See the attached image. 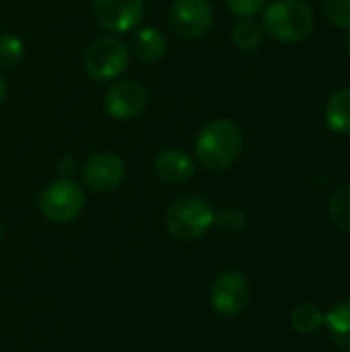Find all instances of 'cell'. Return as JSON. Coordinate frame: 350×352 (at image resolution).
<instances>
[{
    "label": "cell",
    "instance_id": "6da1fadb",
    "mask_svg": "<svg viewBox=\"0 0 350 352\" xmlns=\"http://www.w3.org/2000/svg\"><path fill=\"white\" fill-rule=\"evenodd\" d=\"M241 148H243L241 128L227 118L206 124L198 132L194 142V153L200 165H204L210 171H223L231 167L241 155Z\"/></svg>",
    "mask_w": 350,
    "mask_h": 352
},
{
    "label": "cell",
    "instance_id": "7a4b0ae2",
    "mask_svg": "<svg viewBox=\"0 0 350 352\" xmlns=\"http://www.w3.org/2000/svg\"><path fill=\"white\" fill-rule=\"evenodd\" d=\"M262 29L283 43L303 41L314 31V10L303 0H274L264 10Z\"/></svg>",
    "mask_w": 350,
    "mask_h": 352
},
{
    "label": "cell",
    "instance_id": "3957f363",
    "mask_svg": "<svg viewBox=\"0 0 350 352\" xmlns=\"http://www.w3.org/2000/svg\"><path fill=\"white\" fill-rule=\"evenodd\" d=\"M165 225L177 241H198L215 225V208L200 196H182L169 206Z\"/></svg>",
    "mask_w": 350,
    "mask_h": 352
},
{
    "label": "cell",
    "instance_id": "277c9868",
    "mask_svg": "<svg viewBox=\"0 0 350 352\" xmlns=\"http://www.w3.org/2000/svg\"><path fill=\"white\" fill-rule=\"evenodd\" d=\"M85 192L70 177H60L47 184L39 196V210L52 223H70L85 208Z\"/></svg>",
    "mask_w": 350,
    "mask_h": 352
},
{
    "label": "cell",
    "instance_id": "5b68a950",
    "mask_svg": "<svg viewBox=\"0 0 350 352\" xmlns=\"http://www.w3.org/2000/svg\"><path fill=\"white\" fill-rule=\"evenodd\" d=\"M130 64V50L118 37H99L85 52V70L95 80H116Z\"/></svg>",
    "mask_w": 350,
    "mask_h": 352
},
{
    "label": "cell",
    "instance_id": "8992f818",
    "mask_svg": "<svg viewBox=\"0 0 350 352\" xmlns=\"http://www.w3.org/2000/svg\"><path fill=\"white\" fill-rule=\"evenodd\" d=\"M252 289L241 272L227 270L210 287V305L223 318H237L250 305Z\"/></svg>",
    "mask_w": 350,
    "mask_h": 352
},
{
    "label": "cell",
    "instance_id": "52a82bcc",
    "mask_svg": "<svg viewBox=\"0 0 350 352\" xmlns=\"http://www.w3.org/2000/svg\"><path fill=\"white\" fill-rule=\"evenodd\" d=\"M212 8L206 0H173L169 8L171 29L188 39L204 37L212 27Z\"/></svg>",
    "mask_w": 350,
    "mask_h": 352
},
{
    "label": "cell",
    "instance_id": "ba28073f",
    "mask_svg": "<svg viewBox=\"0 0 350 352\" xmlns=\"http://www.w3.org/2000/svg\"><path fill=\"white\" fill-rule=\"evenodd\" d=\"M83 177L85 184L95 192H113L126 177V163L116 153H95L85 161Z\"/></svg>",
    "mask_w": 350,
    "mask_h": 352
},
{
    "label": "cell",
    "instance_id": "9c48e42d",
    "mask_svg": "<svg viewBox=\"0 0 350 352\" xmlns=\"http://www.w3.org/2000/svg\"><path fill=\"white\" fill-rule=\"evenodd\" d=\"M93 12L97 23L111 33H128L144 14V0H95Z\"/></svg>",
    "mask_w": 350,
    "mask_h": 352
},
{
    "label": "cell",
    "instance_id": "30bf717a",
    "mask_svg": "<svg viewBox=\"0 0 350 352\" xmlns=\"http://www.w3.org/2000/svg\"><path fill=\"white\" fill-rule=\"evenodd\" d=\"M105 111L113 120H132L140 116V111L146 105V91L136 80H120L111 85L103 99Z\"/></svg>",
    "mask_w": 350,
    "mask_h": 352
},
{
    "label": "cell",
    "instance_id": "8fae6325",
    "mask_svg": "<svg viewBox=\"0 0 350 352\" xmlns=\"http://www.w3.org/2000/svg\"><path fill=\"white\" fill-rule=\"evenodd\" d=\"M153 169L163 184H184L194 175L196 165L186 153L177 148H167L157 155Z\"/></svg>",
    "mask_w": 350,
    "mask_h": 352
},
{
    "label": "cell",
    "instance_id": "7c38bea8",
    "mask_svg": "<svg viewBox=\"0 0 350 352\" xmlns=\"http://www.w3.org/2000/svg\"><path fill=\"white\" fill-rule=\"evenodd\" d=\"M134 54L146 62V64H155V62H161L167 54V39L165 35L155 29V27H144L140 29L136 35H134Z\"/></svg>",
    "mask_w": 350,
    "mask_h": 352
},
{
    "label": "cell",
    "instance_id": "4fadbf2b",
    "mask_svg": "<svg viewBox=\"0 0 350 352\" xmlns=\"http://www.w3.org/2000/svg\"><path fill=\"white\" fill-rule=\"evenodd\" d=\"M324 120L328 128L336 134H350V87L336 91L324 109Z\"/></svg>",
    "mask_w": 350,
    "mask_h": 352
},
{
    "label": "cell",
    "instance_id": "5bb4252c",
    "mask_svg": "<svg viewBox=\"0 0 350 352\" xmlns=\"http://www.w3.org/2000/svg\"><path fill=\"white\" fill-rule=\"evenodd\" d=\"M324 326L330 338L342 349L350 352V301H340L330 307L324 316Z\"/></svg>",
    "mask_w": 350,
    "mask_h": 352
},
{
    "label": "cell",
    "instance_id": "9a60e30c",
    "mask_svg": "<svg viewBox=\"0 0 350 352\" xmlns=\"http://www.w3.org/2000/svg\"><path fill=\"white\" fill-rule=\"evenodd\" d=\"M291 326L299 334H314L324 326V311L316 303H299L291 311Z\"/></svg>",
    "mask_w": 350,
    "mask_h": 352
},
{
    "label": "cell",
    "instance_id": "2e32d148",
    "mask_svg": "<svg viewBox=\"0 0 350 352\" xmlns=\"http://www.w3.org/2000/svg\"><path fill=\"white\" fill-rule=\"evenodd\" d=\"M231 41L237 50L241 52H254L262 45L264 41V29L262 25H258L252 19H243L239 21L233 31H231Z\"/></svg>",
    "mask_w": 350,
    "mask_h": 352
},
{
    "label": "cell",
    "instance_id": "e0dca14e",
    "mask_svg": "<svg viewBox=\"0 0 350 352\" xmlns=\"http://www.w3.org/2000/svg\"><path fill=\"white\" fill-rule=\"evenodd\" d=\"M330 217L336 227L350 233V186L336 190L330 198Z\"/></svg>",
    "mask_w": 350,
    "mask_h": 352
},
{
    "label": "cell",
    "instance_id": "ac0fdd59",
    "mask_svg": "<svg viewBox=\"0 0 350 352\" xmlns=\"http://www.w3.org/2000/svg\"><path fill=\"white\" fill-rule=\"evenodd\" d=\"M25 45L23 39L14 33H0V66L10 68L23 60Z\"/></svg>",
    "mask_w": 350,
    "mask_h": 352
},
{
    "label": "cell",
    "instance_id": "d6986e66",
    "mask_svg": "<svg viewBox=\"0 0 350 352\" xmlns=\"http://www.w3.org/2000/svg\"><path fill=\"white\" fill-rule=\"evenodd\" d=\"M215 223L225 233H237L245 225V214L237 206H225L223 210L215 212Z\"/></svg>",
    "mask_w": 350,
    "mask_h": 352
},
{
    "label": "cell",
    "instance_id": "ffe728a7",
    "mask_svg": "<svg viewBox=\"0 0 350 352\" xmlns=\"http://www.w3.org/2000/svg\"><path fill=\"white\" fill-rule=\"evenodd\" d=\"M324 10L334 25L350 29V0H324Z\"/></svg>",
    "mask_w": 350,
    "mask_h": 352
},
{
    "label": "cell",
    "instance_id": "44dd1931",
    "mask_svg": "<svg viewBox=\"0 0 350 352\" xmlns=\"http://www.w3.org/2000/svg\"><path fill=\"white\" fill-rule=\"evenodd\" d=\"M266 0H227V6L233 14L241 19H252L264 8Z\"/></svg>",
    "mask_w": 350,
    "mask_h": 352
},
{
    "label": "cell",
    "instance_id": "7402d4cb",
    "mask_svg": "<svg viewBox=\"0 0 350 352\" xmlns=\"http://www.w3.org/2000/svg\"><path fill=\"white\" fill-rule=\"evenodd\" d=\"M74 159L72 157H62V161H60V167H58V171L62 173V177H68L72 171H74Z\"/></svg>",
    "mask_w": 350,
    "mask_h": 352
},
{
    "label": "cell",
    "instance_id": "603a6c76",
    "mask_svg": "<svg viewBox=\"0 0 350 352\" xmlns=\"http://www.w3.org/2000/svg\"><path fill=\"white\" fill-rule=\"evenodd\" d=\"M4 99H6V80H4V76L0 74V105L4 103Z\"/></svg>",
    "mask_w": 350,
    "mask_h": 352
},
{
    "label": "cell",
    "instance_id": "cb8c5ba5",
    "mask_svg": "<svg viewBox=\"0 0 350 352\" xmlns=\"http://www.w3.org/2000/svg\"><path fill=\"white\" fill-rule=\"evenodd\" d=\"M347 52H349V56H350V33H349V37H347Z\"/></svg>",
    "mask_w": 350,
    "mask_h": 352
},
{
    "label": "cell",
    "instance_id": "d4e9b609",
    "mask_svg": "<svg viewBox=\"0 0 350 352\" xmlns=\"http://www.w3.org/2000/svg\"><path fill=\"white\" fill-rule=\"evenodd\" d=\"M0 239H2V227H0Z\"/></svg>",
    "mask_w": 350,
    "mask_h": 352
}]
</instances>
